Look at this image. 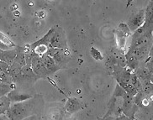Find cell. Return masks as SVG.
<instances>
[{"label":"cell","mask_w":153,"mask_h":120,"mask_svg":"<svg viewBox=\"0 0 153 120\" xmlns=\"http://www.w3.org/2000/svg\"><path fill=\"white\" fill-rule=\"evenodd\" d=\"M129 82L137 90L138 93L139 92H142V84H141V81L139 80V78L136 76V75H135L134 72L131 73Z\"/></svg>","instance_id":"cell-18"},{"label":"cell","mask_w":153,"mask_h":120,"mask_svg":"<svg viewBox=\"0 0 153 120\" xmlns=\"http://www.w3.org/2000/svg\"><path fill=\"white\" fill-rule=\"evenodd\" d=\"M41 58L42 62L44 64V66L46 68V70L49 72V74L50 73H54V72L58 71L59 69H60V67L56 65V63L55 62L54 60L51 57V56H49L47 54L42 56Z\"/></svg>","instance_id":"cell-11"},{"label":"cell","mask_w":153,"mask_h":120,"mask_svg":"<svg viewBox=\"0 0 153 120\" xmlns=\"http://www.w3.org/2000/svg\"><path fill=\"white\" fill-rule=\"evenodd\" d=\"M10 105H11V102L7 97V95L0 97V115L5 114L10 107Z\"/></svg>","instance_id":"cell-15"},{"label":"cell","mask_w":153,"mask_h":120,"mask_svg":"<svg viewBox=\"0 0 153 120\" xmlns=\"http://www.w3.org/2000/svg\"><path fill=\"white\" fill-rule=\"evenodd\" d=\"M135 73L136 76L139 78V80L142 82L144 81L150 80L152 81V73L147 70V68L146 67H139L135 71Z\"/></svg>","instance_id":"cell-12"},{"label":"cell","mask_w":153,"mask_h":120,"mask_svg":"<svg viewBox=\"0 0 153 120\" xmlns=\"http://www.w3.org/2000/svg\"><path fill=\"white\" fill-rule=\"evenodd\" d=\"M9 92H11V89L9 87V85L0 82V97L6 96V94L9 93Z\"/></svg>","instance_id":"cell-21"},{"label":"cell","mask_w":153,"mask_h":120,"mask_svg":"<svg viewBox=\"0 0 153 120\" xmlns=\"http://www.w3.org/2000/svg\"><path fill=\"white\" fill-rule=\"evenodd\" d=\"M46 54L54 60L55 62L56 63V65L60 68H61V65H62L66 61V55L64 53V50L49 48Z\"/></svg>","instance_id":"cell-8"},{"label":"cell","mask_w":153,"mask_h":120,"mask_svg":"<svg viewBox=\"0 0 153 120\" xmlns=\"http://www.w3.org/2000/svg\"><path fill=\"white\" fill-rule=\"evenodd\" d=\"M117 81V83L118 85L121 87L125 92H126V93L129 94V95H131L132 97H135V95L137 94V90L132 86V85L130 83V82H126V81H122L120 80H118L116 79Z\"/></svg>","instance_id":"cell-14"},{"label":"cell","mask_w":153,"mask_h":120,"mask_svg":"<svg viewBox=\"0 0 153 120\" xmlns=\"http://www.w3.org/2000/svg\"><path fill=\"white\" fill-rule=\"evenodd\" d=\"M16 56V51L15 50H8L5 51L0 56V61H4L7 64H9L13 61L14 58Z\"/></svg>","instance_id":"cell-17"},{"label":"cell","mask_w":153,"mask_h":120,"mask_svg":"<svg viewBox=\"0 0 153 120\" xmlns=\"http://www.w3.org/2000/svg\"><path fill=\"white\" fill-rule=\"evenodd\" d=\"M127 38H128V36L120 32L119 30H115V39H116V44H117L118 49L121 50H125L126 49Z\"/></svg>","instance_id":"cell-13"},{"label":"cell","mask_w":153,"mask_h":120,"mask_svg":"<svg viewBox=\"0 0 153 120\" xmlns=\"http://www.w3.org/2000/svg\"><path fill=\"white\" fill-rule=\"evenodd\" d=\"M82 107V103L76 98H68L65 105L66 111L69 113H74Z\"/></svg>","instance_id":"cell-10"},{"label":"cell","mask_w":153,"mask_h":120,"mask_svg":"<svg viewBox=\"0 0 153 120\" xmlns=\"http://www.w3.org/2000/svg\"><path fill=\"white\" fill-rule=\"evenodd\" d=\"M131 73H133V72L130 71L129 69H127L126 67H119L117 65L114 66V74L115 79L129 82Z\"/></svg>","instance_id":"cell-7"},{"label":"cell","mask_w":153,"mask_h":120,"mask_svg":"<svg viewBox=\"0 0 153 120\" xmlns=\"http://www.w3.org/2000/svg\"><path fill=\"white\" fill-rule=\"evenodd\" d=\"M22 120H41V119H40V118L38 117V115H36V114H32V115L25 117V119H23Z\"/></svg>","instance_id":"cell-25"},{"label":"cell","mask_w":153,"mask_h":120,"mask_svg":"<svg viewBox=\"0 0 153 120\" xmlns=\"http://www.w3.org/2000/svg\"><path fill=\"white\" fill-rule=\"evenodd\" d=\"M7 97L9 98L10 102L13 103H17V102H24L25 101H28L33 98V96L29 93H20L17 90H13L9 92L7 94Z\"/></svg>","instance_id":"cell-6"},{"label":"cell","mask_w":153,"mask_h":120,"mask_svg":"<svg viewBox=\"0 0 153 120\" xmlns=\"http://www.w3.org/2000/svg\"><path fill=\"white\" fill-rule=\"evenodd\" d=\"M0 120H9V119L5 114H2V115H0Z\"/></svg>","instance_id":"cell-26"},{"label":"cell","mask_w":153,"mask_h":120,"mask_svg":"<svg viewBox=\"0 0 153 120\" xmlns=\"http://www.w3.org/2000/svg\"><path fill=\"white\" fill-rule=\"evenodd\" d=\"M55 31H56V30H55L54 28H51L49 30V31L47 32L41 39H40L39 40L36 41L35 43H33V44H30V48L33 50L36 47L39 46V45H46V46L49 47L50 40L51 39V37L53 36V35H54Z\"/></svg>","instance_id":"cell-9"},{"label":"cell","mask_w":153,"mask_h":120,"mask_svg":"<svg viewBox=\"0 0 153 120\" xmlns=\"http://www.w3.org/2000/svg\"><path fill=\"white\" fill-rule=\"evenodd\" d=\"M9 70V65L0 61V72H7Z\"/></svg>","instance_id":"cell-24"},{"label":"cell","mask_w":153,"mask_h":120,"mask_svg":"<svg viewBox=\"0 0 153 120\" xmlns=\"http://www.w3.org/2000/svg\"><path fill=\"white\" fill-rule=\"evenodd\" d=\"M90 54H91V56H92V57L94 58L95 61H102V60L104 59L102 53L99 51V50L96 49L95 47H92V48H91Z\"/></svg>","instance_id":"cell-20"},{"label":"cell","mask_w":153,"mask_h":120,"mask_svg":"<svg viewBox=\"0 0 153 120\" xmlns=\"http://www.w3.org/2000/svg\"><path fill=\"white\" fill-rule=\"evenodd\" d=\"M151 47L149 46V44L147 45H144V46H140V47H137L134 50H128L127 53L125 55L126 56H132L137 60V61H143L144 59L146 57H148L149 53H150V50H151Z\"/></svg>","instance_id":"cell-5"},{"label":"cell","mask_w":153,"mask_h":120,"mask_svg":"<svg viewBox=\"0 0 153 120\" xmlns=\"http://www.w3.org/2000/svg\"><path fill=\"white\" fill-rule=\"evenodd\" d=\"M118 30H120L122 33H124L125 35L126 36H131V32L130 30V29H129V27L127 25V24L126 23H120V24H119V28H118Z\"/></svg>","instance_id":"cell-22"},{"label":"cell","mask_w":153,"mask_h":120,"mask_svg":"<svg viewBox=\"0 0 153 120\" xmlns=\"http://www.w3.org/2000/svg\"><path fill=\"white\" fill-rule=\"evenodd\" d=\"M49 48H55V49L66 50L68 48L67 41L65 39V36L61 30L55 31L54 35L50 40Z\"/></svg>","instance_id":"cell-4"},{"label":"cell","mask_w":153,"mask_h":120,"mask_svg":"<svg viewBox=\"0 0 153 120\" xmlns=\"http://www.w3.org/2000/svg\"><path fill=\"white\" fill-rule=\"evenodd\" d=\"M0 44H2L4 46H5V49L14 48L16 46L15 43L10 40L9 36H7L1 31H0Z\"/></svg>","instance_id":"cell-16"},{"label":"cell","mask_w":153,"mask_h":120,"mask_svg":"<svg viewBox=\"0 0 153 120\" xmlns=\"http://www.w3.org/2000/svg\"><path fill=\"white\" fill-rule=\"evenodd\" d=\"M145 23V10L141 9L138 12L133 13L129 19V21L127 23V25L129 27L131 34L138 30L140 27H141Z\"/></svg>","instance_id":"cell-2"},{"label":"cell","mask_w":153,"mask_h":120,"mask_svg":"<svg viewBox=\"0 0 153 120\" xmlns=\"http://www.w3.org/2000/svg\"><path fill=\"white\" fill-rule=\"evenodd\" d=\"M131 120H137V119H135V118H134V119H131Z\"/></svg>","instance_id":"cell-28"},{"label":"cell","mask_w":153,"mask_h":120,"mask_svg":"<svg viewBox=\"0 0 153 120\" xmlns=\"http://www.w3.org/2000/svg\"><path fill=\"white\" fill-rule=\"evenodd\" d=\"M48 49H49V47L46 45H39L33 50V51H34V54H36L37 56H39L40 57H41L42 56H44L47 53Z\"/></svg>","instance_id":"cell-19"},{"label":"cell","mask_w":153,"mask_h":120,"mask_svg":"<svg viewBox=\"0 0 153 120\" xmlns=\"http://www.w3.org/2000/svg\"><path fill=\"white\" fill-rule=\"evenodd\" d=\"M99 120H131L129 119L127 117L122 114V115L117 116V117H104L103 119H99Z\"/></svg>","instance_id":"cell-23"},{"label":"cell","mask_w":153,"mask_h":120,"mask_svg":"<svg viewBox=\"0 0 153 120\" xmlns=\"http://www.w3.org/2000/svg\"><path fill=\"white\" fill-rule=\"evenodd\" d=\"M31 69L33 73H35L41 77L46 76L49 74V72L46 70V68L41 61V58L36 54L31 58Z\"/></svg>","instance_id":"cell-3"},{"label":"cell","mask_w":153,"mask_h":120,"mask_svg":"<svg viewBox=\"0 0 153 120\" xmlns=\"http://www.w3.org/2000/svg\"><path fill=\"white\" fill-rule=\"evenodd\" d=\"M27 107L24 102L13 103L6 113V116L9 120H22L26 116Z\"/></svg>","instance_id":"cell-1"},{"label":"cell","mask_w":153,"mask_h":120,"mask_svg":"<svg viewBox=\"0 0 153 120\" xmlns=\"http://www.w3.org/2000/svg\"><path fill=\"white\" fill-rule=\"evenodd\" d=\"M14 14L15 15V16H19V15H20V13H19V12L18 10H15V11H14Z\"/></svg>","instance_id":"cell-27"}]
</instances>
